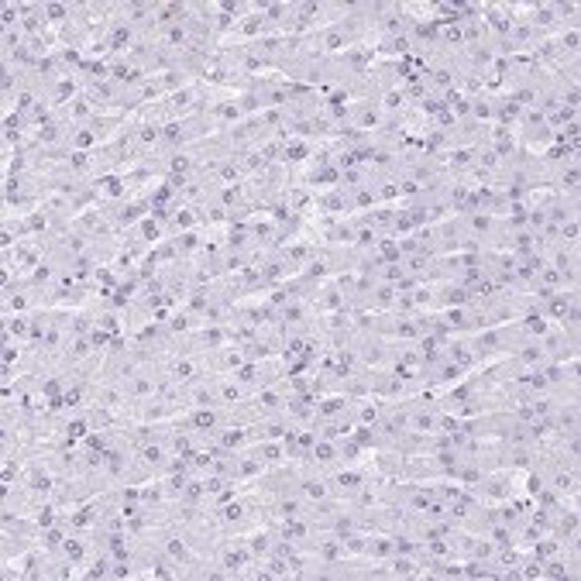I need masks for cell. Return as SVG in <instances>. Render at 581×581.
<instances>
[{
	"mask_svg": "<svg viewBox=\"0 0 581 581\" xmlns=\"http://www.w3.org/2000/svg\"><path fill=\"white\" fill-rule=\"evenodd\" d=\"M475 62H478V66H488V62H492V52H488V48H478V52H475Z\"/></svg>",
	"mask_w": 581,
	"mask_h": 581,
	"instance_id": "obj_44",
	"label": "cell"
},
{
	"mask_svg": "<svg viewBox=\"0 0 581 581\" xmlns=\"http://www.w3.org/2000/svg\"><path fill=\"white\" fill-rule=\"evenodd\" d=\"M172 378L175 382H189V378H193V361H179L172 368Z\"/></svg>",
	"mask_w": 581,
	"mask_h": 581,
	"instance_id": "obj_11",
	"label": "cell"
},
{
	"mask_svg": "<svg viewBox=\"0 0 581 581\" xmlns=\"http://www.w3.org/2000/svg\"><path fill=\"white\" fill-rule=\"evenodd\" d=\"M561 234L567 237V241H574V237H578V224H574V220H571V224H564V227H561Z\"/></svg>",
	"mask_w": 581,
	"mask_h": 581,
	"instance_id": "obj_43",
	"label": "cell"
},
{
	"mask_svg": "<svg viewBox=\"0 0 581 581\" xmlns=\"http://www.w3.org/2000/svg\"><path fill=\"white\" fill-rule=\"evenodd\" d=\"M564 186H567V189L578 186V169H567V172H564Z\"/></svg>",
	"mask_w": 581,
	"mask_h": 581,
	"instance_id": "obj_41",
	"label": "cell"
},
{
	"mask_svg": "<svg viewBox=\"0 0 581 581\" xmlns=\"http://www.w3.org/2000/svg\"><path fill=\"white\" fill-rule=\"evenodd\" d=\"M175 227H193V210L182 207V210L175 213Z\"/></svg>",
	"mask_w": 581,
	"mask_h": 581,
	"instance_id": "obj_29",
	"label": "cell"
},
{
	"mask_svg": "<svg viewBox=\"0 0 581 581\" xmlns=\"http://www.w3.org/2000/svg\"><path fill=\"white\" fill-rule=\"evenodd\" d=\"M196 244H200V241H196V234H182V237H179V248H182V251H193Z\"/></svg>",
	"mask_w": 581,
	"mask_h": 581,
	"instance_id": "obj_33",
	"label": "cell"
},
{
	"mask_svg": "<svg viewBox=\"0 0 581 581\" xmlns=\"http://www.w3.org/2000/svg\"><path fill=\"white\" fill-rule=\"evenodd\" d=\"M110 76H114L117 83H138V79H141V69H138V66H127V62H114V66H110Z\"/></svg>",
	"mask_w": 581,
	"mask_h": 581,
	"instance_id": "obj_1",
	"label": "cell"
},
{
	"mask_svg": "<svg viewBox=\"0 0 581 581\" xmlns=\"http://www.w3.org/2000/svg\"><path fill=\"white\" fill-rule=\"evenodd\" d=\"M45 14H48V21H52V24H62L69 11H66V4H48V7H45Z\"/></svg>",
	"mask_w": 581,
	"mask_h": 581,
	"instance_id": "obj_14",
	"label": "cell"
},
{
	"mask_svg": "<svg viewBox=\"0 0 581 581\" xmlns=\"http://www.w3.org/2000/svg\"><path fill=\"white\" fill-rule=\"evenodd\" d=\"M103 193H107V196H120V193H124V179L107 175V179H103Z\"/></svg>",
	"mask_w": 581,
	"mask_h": 581,
	"instance_id": "obj_12",
	"label": "cell"
},
{
	"mask_svg": "<svg viewBox=\"0 0 581 581\" xmlns=\"http://www.w3.org/2000/svg\"><path fill=\"white\" fill-rule=\"evenodd\" d=\"M210 403H213V392L207 385L193 389V406H210Z\"/></svg>",
	"mask_w": 581,
	"mask_h": 581,
	"instance_id": "obj_15",
	"label": "cell"
},
{
	"mask_svg": "<svg viewBox=\"0 0 581 581\" xmlns=\"http://www.w3.org/2000/svg\"><path fill=\"white\" fill-rule=\"evenodd\" d=\"M444 103L450 107V114H468V110H471V103H468V97L461 93V90H454V86L447 90V100H444Z\"/></svg>",
	"mask_w": 581,
	"mask_h": 581,
	"instance_id": "obj_2",
	"label": "cell"
},
{
	"mask_svg": "<svg viewBox=\"0 0 581 581\" xmlns=\"http://www.w3.org/2000/svg\"><path fill=\"white\" fill-rule=\"evenodd\" d=\"M554 488H561V492H574V475H567V471H561V475L554 478Z\"/></svg>",
	"mask_w": 581,
	"mask_h": 581,
	"instance_id": "obj_20",
	"label": "cell"
},
{
	"mask_svg": "<svg viewBox=\"0 0 581 581\" xmlns=\"http://www.w3.org/2000/svg\"><path fill=\"white\" fill-rule=\"evenodd\" d=\"M488 224H492L488 217H471V231H478V234H482V231H488Z\"/></svg>",
	"mask_w": 581,
	"mask_h": 581,
	"instance_id": "obj_37",
	"label": "cell"
},
{
	"mask_svg": "<svg viewBox=\"0 0 581 581\" xmlns=\"http://www.w3.org/2000/svg\"><path fill=\"white\" fill-rule=\"evenodd\" d=\"M220 396H224L227 403H234V399H241V389H237V385H224V389H220Z\"/></svg>",
	"mask_w": 581,
	"mask_h": 581,
	"instance_id": "obj_34",
	"label": "cell"
},
{
	"mask_svg": "<svg viewBox=\"0 0 581 581\" xmlns=\"http://www.w3.org/2000/svg\"><path fill=\"white\" fill-rule=\"evenodd\" d=\"M413 430H416V433H433V430H437V420H433L430 413H420V416L413 420Z\"/></svg>",
	"mask_w": 581,
	"mask_h": 581,
	"instance_id": "obj_8",
	"label": "cell"
},
{
	"mask_svg": "<svg viewBox=\"0 0 581 581\" xmlns=\"http://www.w3.org/2000/svg\"><path fill=\"white\" fill-rule=\"evenodd\" d=\"M31 107H35V97H31L28 90H21V93H18V110L24 114V110H31Z\"/></svg>",
	"mask_w": 581,
	"mask_h": 581,
	"instance_id": "obj_26",
	"label": "cell"
},
{
	"mask_svg": "<svg viewBox=\"0 0 581 581\" xmlns=\"http://www.w3.org/2000/svg\"><path fill=\"white\" fill-rule=\"evenodd\" d=\"M337 485H344V488H361V475L348 471V475H341V478H337Z\"/></svg>",
	"mask_w": 581,
	"mask_h": 581,
	"instance_id": "obj_24",
	"label": "cell"
},
{
	"mask_svg": "<svg viewBox=\"0 0 581 581\" xmlns=\"http://www.w3.org/2000/svg\"><path fill=\"white\" fill-rule=\"evenodd\" d=\"M7 330H11V334H18V337H24V330H28V324H24L21 316H14V320H7Z\"/></svg>",
	"mask_w": 581,
	"mask_h": 581,
	"instance_id": "obj_30",
	"label": "cell"
},
{
	"mask_svg": "<svg viewBox=\"0 0 581 581\" xmlns=\"http://www.w3.org/2000/svg\"><path fill=\"white\" fill-rule=\"evenodd\" d=\"M62 554H66L69 561H83V543H79V540H66V543H62Z\"/></svg>",
	"mask_w": 581,
	"mask_h": 581,
	"instance_id": "obj_13",
	"label": "cell"
},
{
	"mask_svg": "<svg viewBox=\"0 0 581 581\" xmlns=\"http://www.w3.org/2000/svg\"><path fill=\"white\" fill-rule=\"evenodd\" d=\"M313 454H316V461H334V458H337V454H334V447H330L327 440H324V444H316V450H313Z\"/></svg>",
	"mask_w": 581,
	"mask_h": 581,
	"instance_id": "obj_23",
	"label": "cell"
},
{
	"mask_svg": "<svg viewBox=\"0 0 581 581\" xmlns=\"http://www.w3.org/2000/svg\"><path fill=\"white\" fill-rule=\"evenodd\" d=\"M141 458H145L148 465H162V447H145Z\"/></svg>",
	"mask_w": 581,
	"mask_h": 581,
	"instance_id": "obj_25",
	"label": "cell"
},
{
	"mask_svg": "<svg viewBox=\"0 0 581 581\" xmlns=\"http://www.w3.org/2000/svg\"><path fill=\"white\" fill-rule=\"evenodd\" d=\"M165 547H169V554H172L175 561H189V550H186V543H179L175 537H169V540H165Z\"/></svg>",
	"mask_w": 581,
	"mask_h": 581,
	"instance_id": "obj_10",
	"label": "cell"
},
{
	"mask_svg": "<svg viewBox=\"0 0 581 581\" xmlns=\"http://www.w3.org/2000/svg\"><path fill=\"white\" fill-rule=\"evenodd\" d=\"M375 124H378V110H365V117H361V127H365V131H371Z\"/></svg>",
	"mask_w": 581,
	"mask_h": 581,
	"instance_id": "obj_32",
	"label": "cell"
},
{
	"mask_svg": "<svg viewBox=\"0 0 581 581\" xmlns=\"http://www.w3.org/2000/svg\"><path fill=\"white\" fill-rule=\"evenodd\" d=\"M286 158H289V162H303V158H306V145H303V141H292L289 148H286Z\"/></svg>",
	"mask_w": 581,
	"mask_h": 581,
	"instance_id": "obj_16",
	"label": "cell"
},
{
	"mask_svg": "<svg viewBox=\"0 0 581 581\" xmlns=\"http://www.w3.org/2000/svg\"><path fill=\"white\" fill-rule=\"evenodd\" d=\"M189 423H193L196 430H213V426H217V413H213L210 406H203L200 413H193V420H189Z\"/></svg>",
	"mask_w": 581,
	"mask_h": 581,
	"instance_id": "obj_3",
	"label": "cell"
},
{
	"mask_svg": "<svg viewBox=\"0 0 581 581\" xmlns=\"http://www.w3.org/2000/svg\"><path fill=\"white\" fill-rule=\"evenodd\" d=\"M392 571H396V574H413V571H416V564L409 561V557H403V561L392 564Z\"/></svg>",
	"mask_w": 581,
	"mask_h": 581,
	"instance_id": "obj_28",
	"label": "cell"
},
{
	"mask_svg": "<svg viewBox=\"0 0 581 581\" xmlns=\"http://www.w3.org/2000/svg\"><path fill=\"white\" fill-rule=\"evenodd\" d=\"M358 244H365V248H368V244H378V234L371 231V227H365V231H358Z\"/></svg>",
	"mask_w": 581,
	"mask_h": 581,
	"instance_id": "obj_27",
	"label": "cell"
},
{
	"mask_svg": "<svg viewBox=\"0 0 581 581\" xmlns=\"http://www.w3.org/2000/svg\"><path fill=\"white\" fill-rule=\"evenodd\" d=\"M399 103H403V93H399V90H392V93L385 97V107H389V110H396Z\"/></svg>",
	"mask_w": 581,
	"mask_h": 581,
	"instance_id": "obj_40",
	"label": "cell"
},
{
	"mask_svg": "<svg viewBox=\"0 0 581 581\" xmlns=\"http://www.w3.org/2000/svg\"><path fill=\"white\" fill-rule=\"evenodd\" d=\"M107 341H110V337H107L103 330H93V337H90V344H93V348H103Z\"/></svg>",
	"mask_w": 581,
	"mask_h": 581,
	"instance_id": "obj_42",
	"label": "cell"
},
{
	"mask_svg": "<svg viewBox=\"0 0 581 581\" xmlns=\"http://www.w3.org/2000/svg\"><path fill=\"white\" fill-rule=\"evenodd\" d=\"M62 543H66V537H62V530H48V533H45V547H48V550H58Z\"/></svg>",
	"mask_w": 581,
	"mask_h": 581,
	"instance_id": "obj_21",
	"label": "cell"
},
{
	"mask_svg": "<svg viewBox=\"0 0 581 581\" xmlns=\"http://www.w3.org/2000/svg\"><path fill=\"white\" fill-rule=\"evenodd\" d=\"M86 351H90V341H76V344H73V358H83Z\"/></svg>",
	"mask_w": 581,
	"mask_h": 581,
	"instance_id": "obj_45",
	"label": "cell"
},
{
	"mask_svg": "<svg viewBox=\"0 0 581 581\" xmlns=\"http://www.w3.org/2000/svg\"><path fill=\"white\" fill-rule=\"evenodd\" d=\"M172 169H175V172H186V169H189V155H175L172 158Z\"/></svg>",
	"mask_w": 581,
	"mask_h": 581,
	"instance_id": "obj_39",
	"label": "cell"
},
{
	"mask_svg": "<svg viewBox=\"0 0 581 581\" xmlns=\"http://www.w3.org/2000/svg\"><path fill=\"white\" fill-rule=\"evenodd\" d=\"M127 41H131V28H127V24H120L114 35H110V48H127Z\"/></svg>",
	"mask_w": 581,
	"mask_h": 581,
	"instance_id": "obj_9",
	"label": "cell"
},
{
	"mask_svg": "<svg viewBox=\"0 0 581 581\" xmlns=\"http://www.w3.org/2000/svg\"><path fill=\"white\" fill-rule=\"evenodd\" d=\"M365 550H368V554H375V557H389V554H392L396 547H392V540H385V537H378V540H371L368 547H365Z\"/></svg>",
	"mask_w": 581,
	"mask_h": 581,
	"instance_id": "obj_7",
	"label": "cell"
},
{
	"mask_svg": "<svg viewBox=\"0 0 581 581\" xmlns=\"http://www.w3.org/2000/svg\"><path fill=\"white\" fill-rule=\"evenodd\" d=\"M547 327H550V324H547L543 313H530V316H526V330H530V334H540V337H543Z\"/></svg>",
	"mask_w": 581,
	"mask_h": 581,
	"instance_id": "obj_5",
	"label": "cell"
},
{
	"mask_svg": "<svg viewBox=\"0 0 581 581\" xmlns=\"http://www.w3.org/2000/svg\"><path fill=\"white\" fill-rule=\"evenodd\" d=\"M444 38H447V41H454V45H461V41H465V35H461V28H447Z\"/></svg>",
	"mask_w": 581,
	"mask_h": 581,
	"instance_id": "obj_38",
	"label": "cell"
},
{
	"mask_svg": "<svg viewBox=\"0 0 581 581\" xmlns=\"http://www.w3.org/2000/svg\"><path fill=\"white\" fill-rule=\"evenodd\" d=\"M31 488L41 492V495H48V492H52V478H48V475H35V478H31Z\"/></svg>",
	"mask_w": 581,
	"mask_h": 581,
	"instance_id": "obj_19",
	"label": "cell"
},
{
	"mask_svg": "<svg viewBox=\"0 0 581 581\" xmlns=\"http://www.w3.org/2000/svg\"><path fill=\"white\" fill-rule=\"evenodd\" d=\"M537 21H540V24H550V21H554V7H537Z\"/></svg>",
	"mask_w": 581,
	"mask_h": 581,
	"instance_id": "obj_35",
	"label": "cell"
},
{
	"mask_svg": "<svg viewBox=\"0 0 581 581\" xmlns=\"http://www.w3.org/2000/svg\"><path fill=\"white\" fill-rule=\"evenodd\" d=\"M258 403H262V409H275L282 399H279V392H275V389H269V392H262V396H258Z\"/></svg>",
	"mask_w": 581,
	"mask_h": 581,
	"instance_id": "obj_18",
	"label": "cell"
},
{
	"mask_svg": "<svg viewBox=\"0 0 581 581\" xmlns=\"http://www.w3.org/2000/svg\"><path fill=\"white\" fill-rule=\"evenodd\" d=\"M35 523H38L41 530H45V526H52V523H55V509H52V505H45V509H38V516H35Z\"/></svg>",
	"mask_w": 581,
	"mask_h": 581,
	"instance_id": "obj_17",
	"label": "cell"
},
{
	"mask_svg": "<svg viewBox=\"0 0 581 581\" xmlns=\"http://www.w3.org/2000/svg\"><path fill=\"white\" fill-rule=\"evenodd\" d=\"M83 248H86L83 237H69V251H73V254H83Z\"/></svg>",
	"mask_w": 581,
	"mask_h": 581,
	"instance_id": "obj_46",
	"label": "cell"
},
{
	"mask_svg": "<svg viewBox=\"0 0 581 581\" xmlns=\"http://www.w3.org/2000/svg\"><path fill=\"white\" fill-rule=\"evenodd\" d=\"M162 38H165V45H169V48H182L189 35H186V28H182V24H172V28H169Z\"/></svg>",
	"mask_w": 581,
	"mask_h": 581,
	"instance_id": "obj_4",
	"label": "cell"
},
{
	"mask_svg": "<svg viewBox=\"0 0 581 581\" xmlns=\"http://www.w3.org/2000/svg\"><path fill=\"white\" fill-rule=\"evenodd\" d=\"M86 433V420H73L69 423V437H83Z\"/></svg>",
	"mask_w": 581,
	"mask_h": 581,
	"instance_id": "obj_36",
	"label": "cell"
},
{
	"mask_svg": "<svg viewBox=\"0 0 581 581\" xmlns=\"http://www.w3.org/2000/svg\"><path fill=\"white\" fill-rule=\"evenodd\" d=\"M244 564H248V554H237V550H227V554H224V567H227V571H244Z\"/></svg>",
	"mask_w": 581,
	"mask_h": 581,
	"instance_id": "obj_6",
	"label": "cell"
},
{
	"mask_svg": "<svg viewBox=\"0 0 581 581\" xmlns=\"http://www.w3.org/2000/svg\"><path fill=\"white\" fill-rule=\"evenodd\" d=\"M220 444L227 447V450H231V447H241V444H244V433H241V430H234V433H224V437H220Z\"/></svg>",
	"mask_w": 581,
	"mask_h": 581,
	"instance_id": "obj_22",
	"label": "cell"
},
{
	"mask_svg": "<svg viewBox=\"0 0 581 581\" xmlns=\"http://www.w3.org/2000/svg\"><path fill=\"white\" fill-rule=\"evenodd\" d=\"M45 279H52V269H48V265L35 269V282H45Z\"/></svg>",
	"mask_w": 581,
	"mask_h": 581,
	"instance_id": "obj_47",
	"label": "cell"
},
{
	"mask_svg": "<svg viewBox=\"0 0 581 581\" xmlns=\"http://www.w3.org/2000/svg\"><path fill=\"white\" fill-rule=\"evenodd\" d=\"M306 495H313V499H324V495H327V488H324L320 482H306Z\"/></svg>",
	"mask_w": 581,
	"mask_h": 581,
	"instance_id": "obj_31",
	"label": "cell"
}]
</instances>
